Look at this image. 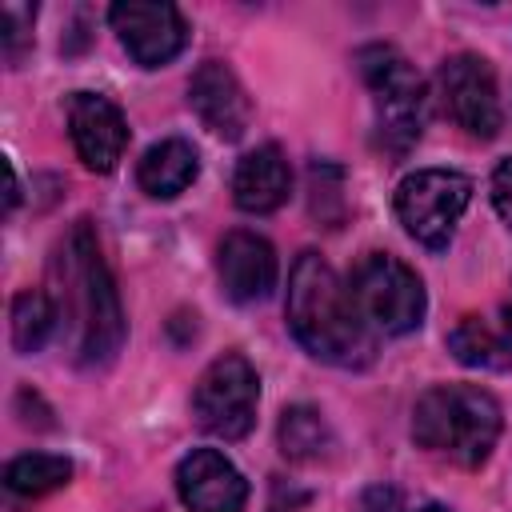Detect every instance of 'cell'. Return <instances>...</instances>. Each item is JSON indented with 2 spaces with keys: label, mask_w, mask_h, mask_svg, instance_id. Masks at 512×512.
I'll return each instance as SVG.
<instances>
[{
  "label": "cell",
  "mask_w": 512,
  "mask_h": 512,
  "mask_svg": "<svg viewBox=\"0 0 512 512\" xmlns=\"http://www.w3.org/2000/svg\"><path fill=\"white\" fill-rule=\"evenodd\" d=\"M48 276L56 284L48 296L56 304V320L68 328L76 364L84 368L108 364L124 344V308L88 220H76L68 228V236L60 240L48 264Z\"/></svg>",
  "instance_id": "1"
},
{
  "label": "cell",
  "mask_w": 512,
  "mask_h": 512,
  "mask_svg": "<svg viewBox=\"0 0 512 512\" xmlns=\"http://www.w3.org/2000/svg\"><path fill=\"white\" fill-rule=\"evenodd\" d=\"M288 328L324 364L360 368L372 360V332L360 320L352 292L332 264L316 252H300L288 276Z\"/></svg>",
  "instance_id": "2"
},
{
  "label": "cell",
  "mask_w": 512,
  "mask_h": 512,
  "mask_svg": "<svg viewBox=\"0 0 512 512\" xmlns=\"http://www.w3.org/2000/svg\"><path fill=\"white\" fill-rule=\"evenodd\" d=\"M500 404L476 384H436L412 408V436L424 452L444 456L460 468L488 460L500 436Z\"/></svg>",
  "instance_id": "3"
},
{
  "label": "cell",
  "mask_w": 512,
  "mask_h": 512,
  "mask_svg": "<svg viewBox=\"0 0 512 512\" xmlns=\"http://www.w3.org/2000/svg\"><path fill=\"white\" fill-rule=\"evenodd\" d=\"M360 76L372 92V108H376V144L388 156H404L428 120V88L420 80V72L408 64L404 52H396L392 44H368L356 52Z\"/></svg>",
  "instance_id": "4"
},
{
  "label": "cell",
  "mask_w": 512,
  "mask_h": 512,
  "mask_svg": "<svg viewBox=\"0 0 512 512\" xmlns=\"http://www.w3.org/2000/svg\"><path fill=\"white\" fill-rule=\"evenodd\" d=\"M348 292H352L368 332H384V336H404V332L420 328L424 308H428L420 276L388 252L360 256V264L352 268Z\"/></svg>",
  "instance_id": "5"
},
{
  "label": "cell",
  "mask_w": 512,
  "mask_h": 512,
  "mask_svg": "<svg viewBox=\"0 0 512 512\" xmlns=\"http://www.w3.org/2000/svg\"><path fill=\"white\" fill-rule=\"evenodd\" d=\"M472 200V180L452 168H420L396 188V216L424 248H444Z\"/></svg>",
  "instance_id": "6"
},
{
  "label": "cell",
  "mask_w": 512,
  "mask_h": 512,
  "mask_svg": "<svg viewBox=\"0 0 512 512\" xmlns=\"http://www.w3.org/2000/svg\"><path fill=\"white\" fill-rule=\"evenodd\" d=\"M256 400H260V376L240 352L216 356L192 392V416L204 432L220 440H240L256 424Z\"/></svg>",
  "instance_id": "7"
},
{
  "label": "cell",
  "mask_w": 512,
  "mask_h": 512,
  "mask_svg": "<svg viewBox=\"0 0 512 512\" xmlns=\"http://www.w3.org/2000/svg\"><path fill=\"white\" fill-rule=\"evenodd\" d=\"M440 100H444V112L452 116V124L476 140H492L504 124L496 76L484 56L460 52V56L444 60L440 64Z\"/></svg>",
  "instance_id": "8"
},
{
  "label": "cell",
  "mask_w": 512,
  "mask_h": 512,
  "mask_svg": "<svg viewBox=\"0 0 512 512\" xmlns=\"http://www.w3.org/2000/svg\"><path fill=\"white\" fill-rule=\"evenodd\" d=\"M112 32L120 36V44L128 48V56L140 68H160L168 64L184 40H188V24L180 16L176 4H156V0H120L108 8Z\"/></svg>",
  "instance_id": "9"
},
{
  "label": "cell",
  "mask_w": 512,
  "mask_h": 512,
  "mask_svg": "<svg viewBox=\"0 0 512 512\" xmlns=\"http://www.w3.org/2000/svg\"><path fill=\"white\" fill-rule=\"evenodd\" d=\"M68 136L84 168L112 172L128 148V120L124 112L100 92H76L68 100Z\"/></svg>",
  "instance_id": "10"
},
{
  "label": "cell",
  "mask_w": 512,
  "mask_h": 512,
  "mask_svg": "<svg viewBox=\"0 0 512 512\" xmlns=\"http://www.w3.org/2000/svg\"><path fill=\"white\" fill-rule=\"evenodd\" d=\"M176 492L188 512H244L248 480L216 448H192L176 464Z\"/></svg>",
  "instance_id": "11"
},
{
  "label": "cell",
  "mask_w": 512,
  "mask_h": 512,
  "mask_svg": "<svg viewBox=\"0 0 512 512\" xmlns=\"http://www.w3.org/2000/svg\"><path fill=\"white\" fill-rule=\"evenodd\" d=\"M188 104L200 116V124L224 140H240L252 120V100H248L244 84L220 60H204L196 68V76L188 84Z\"/></svg>",
  "instance_id": "12"
},
{
  "label": "cell",
  "mask_w": 512,
  "mask_h": 512,
  "mask_svg": "<svg viewBox=\"0 0 512 512\" xmlns=\"http://www.w3.org/2000/svg\"><path fill=\"white\" fill-rule=\"evenodd\" d=\"M216 272H220V288L228 300L256 304L276 288V252L264 236L236 228L220 240Z\"/></svg>",
  "instance_id": "13"
},
{
  "label": "cell",
  "mask_w": 512,
  "mask_h": 512,
  "mask_svg": "<svg viewBox=\"0 0 512 512\" xmlns=\"http://www.w3.org/2000/svg\"><path fill=\"white\" fill-rule=\"evenodd\" d=\"M288 192H292V172L276 144H264V148L240 156V164L232 172V200L240 212H252V216L276 212L288 200Z\"/></svg>",
  "instance_id": "14"
},
{
  "label": "cell",
  "mask_w": 512,
  "mask_h": 512,
  "mask_svg": "<svg viewBox=\"0 0 512 512\" xmlns=\"http://www.w3.org/2000/svg\"><path fill=\"white\" fill-rule=\"evenodd\" d=\"M196 172H200L196 148H192L188 140L172 136V140L152 144V148L140 156L136 180H140V188H144L148 196H156V200H172V196H180V192L196 180Z\"/></svg>",
  "instance_id": "15"
},
{
  "label": "cell",
  "mask_w": 512,
  "mask_h": 512,
  "mask_svg": "<svg viewBox=\"0 0 512 512\" xmlns=\"http://www.w3.org/2000/svg\"><path fill=\"white\" fill-rule=\"evenodd\" d=\"M448 348L456 352L460 364H472V368H492V372L512 368V332L492 328L480 316H464L448 332Z\"/></svg>",
  "instance_id": "16"
},
{
  "label": "cell",
  "mask_w": 512,
  "mask_h": 512,
  "mask_svg": "<svg viewBox=\"0 0 512 512\" xmlns=\"http://www.w3.org/2000/svg\"><path fill=\"white\" fill-rule=\"evenodd\" d=\"M72 480V464L52 452H24L4 468V484L20 500H40Z\"/></svg>",
  "instance_id": "17"
},
{
  "label": "cell",
  "mask_w": 512,
  "mask_h": 512,
  "mask_svg": "<svg viewBox=\"0 0 512 512\" xmlns=\"http://www.w3.org/2000/svg\"><path fill=\"white\" fill-rule=\"evenodd\" d=\"M276 436H280V452L288 460H320L332 448V428H328V420L312 404L284 408Z\"/></svg>",
  "instance_id": "18"
},
{
  "label": "cell",
  "mask_w": 512,
  "mask_h": 512,
  "mask_svg": "<svg viewBox=\"0 0 512 512\" xmlns=\"http://www.w3.org/2000/svg\"><path fill=\"white\" fill-rule=\"evenodd\" d=\"M56 328V304L40 288H24L12 300V344L16 352H40Z\"/></svg>",
  "instance_id": "19"
},
{
  "label": "cell",
  "mask_w": 512,
  "mask_h": 512,
  "mask_svg": "<svg viewBox=\"0 0 512 512\" xmlns=\"http://www.w3.org/2000/svg\"><path fill=\"white\" fill-rule=\"evenodd\" d=\"M32 16H36V8H24V4H8V8L0 12V24H4V56H8L12 64H20L24 48L32 44V36H28Z\"/></svg>",
  "instance_id": "20"
},
{
  "label": "cell",
  "mask_w": 512,
  "mask_h": 512,
  "mask_svg": "<svg viewBox=\"0 0 512 512\" xmlns=\"http://www.w3.org/2000/svg\"><path fill=\"white\" fill-rule=\"evenodd\" d=\"M492 204H496L500 220L512 228V156L500 160L496 172H492Z\"/></svg>",
  "instance_id": "21"
},
{
  "label": "cell",
  "mask_w": 512,
  "mask_h": 512,
  "mask_svg": "<svg viewBox=\"0 0 512 512\" xmlns=\"http://www.w3.org/2000/svg\"><path fill=\"white\" fill-rule=\"evenodd\" d=\"M356 512H400V496H396V488L376 484L356 500Z\"/></svg>",
  "instance_id": "22"
},
{
  "label": "cell",
  "mask_w": 512,
  "mask_h": 512,
  "mask_svg": "<svg viewBox=\"0 0 512 512\" xmlns=\"http://www.w3.org/2000/svg\"><path fill=\"white\" fill-rule=\"evenodd\" d=\"M416 512H448L444 504H424V508H416Z\"/></svg>",
  "instance_id": "23"
},
{
  "label": "cell",
  "mask_w": 512,
  "mask_h": 512,
  "mask_svg": "<svg viewBox=\"0 0 512 512\" xmlns=\"http://www.w3.org/2000/svg\"><path fill=\"white\" fill-rule=\"evenodd\" d=\"M504 328L512 332V304H508V312H504Z\"/></svg>",
  "instance_id": "24"
}]
</instances>
